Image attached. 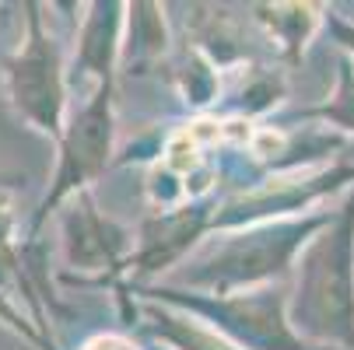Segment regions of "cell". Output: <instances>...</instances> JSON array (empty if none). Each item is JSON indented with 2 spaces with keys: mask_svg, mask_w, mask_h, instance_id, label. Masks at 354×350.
<instances>
[{
  "mask_svg": "<svg viewBox=\"0 0 354 350\" xmlns=\"http://www.w3.org/2000/svg\"><path fill=\"white\" fill-rule=\"evenodd\" d=\"M214 211L218 204H211V200H189L176 211H155L137 235V249L130 256L127 277L133 280L158 277L172 270L186 253H196L200 238L214 231Z\"/></svg>",
  "mask_w": 354,
  "mask_h": 350,
  "instance_id": "7",
  "label": "cell"
},
{
  "mask_svg": "<svg viewBox=\"0 0 354 350\" xmlns=\"http://www.w3.org/2000/svg\"><path fill=\"white\" fill-rule=\"evenodd\" d=\"M42 8L25 4V42L4 60V88L15 113L60 144L67 130V70H64V53L53 32L42 25Z\"/></svg>",
  "mask_w": 354,
  "mask_h": 350,
  "instance_id": "4",
  "label": "cell"
},
{
  "mask_svg": "<svg viewBox=\"0 0 354 350\" xmlns=\"http://www.w3.org/2000/svg\"><path fill=\"white\" fill-rule=\"evenodd\" d=\"M323 11H326L323 4H252V18L281 46V57L288 64L301 60V49L309 46L316 28L326 21Z\"/></svg>",
  "mask_w": 354,
  "mask_h": 350,
  "instance_id": "11",
  "label": "cell"
},
{
  "mask_svg": "<svg viewBox=\"0 0 354 350\" xmlns=\"http://www.w3.org/2000/svg\"><path fill=\"white\" fill-rule=\"evenodd\" d=\"M91 14L81 25L77 35V57H74V74L77 77H95V88L116 81L120 60H123V32H127V4L116 0H98L88 8Z\"/></svg>",
  "mask_w": 354,
  "mask_h": 350,
  "instance_id": "8",
  "label": "cell"
},
{
  "mask_svg": "<svg viewBox=\"0 0 354 350\" xmlns=\"http://www.w3.org/2000/svg\"><path fill=\"white\" fill-rule=\"evenodd\" d=\"M81 350H140L130 336H120V333H98L91 336Z\"/></svg>",
  "mask_w": 354,
  "mask_h": 350,
  "instance_id": "14",
  "label": "cell"
},
{
  "mask_svg": "<svg viewBox=\"0 0 354 350\" xmlns=\"http://www.w3.org/2000/svg\"><path fill=\"white\" fill-rule=\"evenodd\" d=\"M330 221H333V211H319V214L281 217V221L221 231L189 256V263L179 270L172 287H183V291L189 287L196 294L225 298V294L281 284L295 270L291 263L306 253V245Z\"/></svg>",
  "mask_w": 354,
  "mask_h": 350,
  "instance_id": "1",
  "label": "cell"
},
{
  "mask_svg": "<svg viewBox=\"0 0 354 350\" xmlns=\"http://www.w3.org/2000/svg\"><path fill=\"white\" fill-rule=\"evenodd\" d=\"M116 151V81H106L91 91L88 102L67 119V130L57 144V172L53 186L46 189L42 204L32 221V235L42 221L64 207L77 193L91 189V182L102 175Z\"/></svg>",
  "mask_w": 354,
  "mask_h": 350,
  "instance_id": "5",
  "label": "cell"
},
{
  "mask_svg": "<svg viewBox=\"0 0 354 350\" xmlns=\"http://www.w3.org/2000/svg\"><path fill=\"white\" fill-rule=\"evenodd\" d=\"M64 207H67L64 211V249H67V263L77 270L71 273V280L116 284V277L127 273L130 256L137 249L130 231L109 221L95 207L91 189L77 193Z\"/></svg>",
  "mask_w": 354,
  "mask_h": 350,
  "instance_id": "6",
  "label": "cell"
},
{
  "mask_svg": "<svg viewBox=\"0 0 354 350\" xmlns=\"http://www.w3.org/2000/svg\"><path fill=\"white\" fill-rule=\"evenodd\" d=\"M169 53V21L162 4H127L123 32V74H147Z\"/></svg>",
  "mask_w": 354,
  "mask_h": 350,
  "instance_id": "10",
  "label": "cell"
},
{
  "mask_svg": "<svg viewBox=\"0 0 354 350\" xmlns=\"http://www.w3.org/2000/svg\"><path fill=\"white\" fill-rule=\"evenodd\" d=\"M326 25L333 28L337 42H340L344 49H351V53H354V25H347V21H344V18H337V14H326Z\"/></svg>",
  "mask_w": 354,
  "mask_h": 350,
  "instance_id": "15",
  "label": "cell"
},
{
  "mask_svg": "<svg viewBox=\"0 0 354 350\" xmlns=\"http://www.w3.org/2000/svg\"><path fill=\"white\" fill-rule=\"evenodd\" d=\"M298 119H323L330 126L354 130V64L351 60H340V77H337V91L330 102L298 113Z\"/></svg>",
  "mask_w": 354,
  "mask_h": 350,
  "instance_id": "13",
  "label": "cell"
},
{
  "mask_svg": "<svg viewBox=\"0 0 354 350\" xmlns=\"http://www.w3.org/2000/svg\"><path fill=\"white\" fill-rule=\"evenodd\" d=\"M291 326L313 347L354 350V196L306 245L295 266Z\"/></svg>",
  "mask_w": 354,
  "mask_h": 350,
  "instance_id": "2",
  "label": "cell"
},
{
  "mask_svg": "<svg viewBox=\"0 0 354 350\" xmlns=\"http://www.w3.org/2000/svg\"><path fill=\"white\" fill-rule=\"evenodd\" d=\"M140 298H155L172 309H183L196 319H204L211 329L228 336L242 350H323L306 343L295 326H291V287L267 284L257 291H242V294H196L183 291L172 284L162 287H140Z\"/></svg>",
  "mask_w": 354,
  "mask_h": 350,
  "instance_id": "3",
  "label": "cell"
},
{
  "mask_svg": "<svg viewBox=\"0 0 354 350\" xmlns=\"http://www.w3.org/2000/svg\"><path fill=\"white\" fill-rule=\"evenodd\" d=\"M140 329L147 336L162 340L172 350H242L218 329H211L204 319H196L183 309H172L155 298H140Z\"/></svg>",
  "mask_w": 354,
  "mask_h": 350,
  "instance_id": "9",
  "label": "cell"
},
{
  "mask_svg": "<svg viewBox=\"0 0 354 350\" xmlns=\"http://www.w3.org/2000/svg\"><path fill=\"white\" fill-rule=\"evenodd\" d=\"M172 81L179 88V98L189 109H207V106L218 102V95H221V70L200 53V49H186L183 60L176 64Z\"/></svg>",
  "mask_w": 354,
  "mask_h": 350,
  "instance_id": "12",
  "label": "cell"
}]
</instances>
